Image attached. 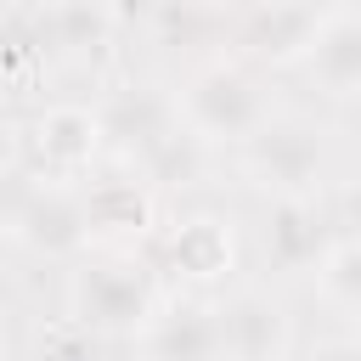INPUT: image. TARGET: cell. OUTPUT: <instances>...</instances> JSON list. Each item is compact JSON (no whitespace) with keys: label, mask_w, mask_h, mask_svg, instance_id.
I'll return each instance as SVG.
<instances>
[{"label":"cell","mask_w":361,"mask_h":361,"mask_svg":"<svg viewBox=\"0 0 361 361\" xmlns=\"http://www.w3.org/2000/svg\"><path fill=\"white\" fill-rule=\"evenodd\" d=\"M158 310V293H152V276L124 259V254H96V259H79L73 276H68V316L79 333H96V338H141V327L152 322Z\"/></svg>","instance_id":"obj_1"},{"label":"cell","mask_w":361,"mask_h":361,"mask_svg":"<svg viewBox=\"0 0 361 361\" xmlns=\"http://www.w3.org/2000/svg\"><path fill=\"white\" fill-rule=\"evenodd\" d=\"M175 113H180V130H192L203 147H214V141H248L271 118V102L248 68L209 62L186 79V90L175 96Z\"/></svg>","instance_id":"obj_2"},{"label":"cell","mask_w":361,"mask_h":361,"mask_svg":"<svg viewBox=\"0 0 361 361\" xmlns=\"http://www.w3.org/2000/svg\"><path fill=\"white\" fill-rule=\"evenodd\" d=\"M322 130L305 118H265L243 141V169L271 192V197H316L322 186Z\"/></svg>","instance_id":"obj_3"},{"label":"cell","mask_w":361,"mask_h":361,"mask_svg":"<svg viewBox=\"0 0 361 361\" xmlns=\"http://www.w3.org/2000/svg\"><path fill=\"white\" fill-rule=\"evenodd\" d=\"M28 152L39 164L45 180H73L90 169V158L102 152V124H96V107L85 102H51L34 124H28Z\"/></svg>","instance_id":"obj_4"},{"label":"cell","mask_w":361,"mask_h":361,"mask_svg":"<svg viewBox=\"0 0 361 361\" xmlns=\"http://www.w3.org/2000/svg\"><path fill=\"white\" fill-rule=\"evenodd\" d=\"M220 361H282L288 355V310L265 288H237L214 305Z\"/></svg>","instance_id":"obj_5"},{"label":"cell","mask_w":361,"mask_h":361,"mask_svg":"<svg viewBox=\"0 0 361 361\" xmlns=\"http://www.w3.org/2000/svg\"><path fill=\"white\" fill-rule=\"evenodd\" d=\"M322 6H248L231 17V34L237 45L254 56V62H271V68H293L310 56L316 34H322Z\"/></svg>","instance_id":"obj_6"},{"label":"cell","mask_w":361,"mask_h":361,"mask_svg":"<svg viewBox=\"0 0 361 361\" xmlns=\"http://www.w3.org/2000/svg\"><path fill=\"white\" fill-rule=\"evenodd\" d=\"M96 124H102V147L113 141L118 152L141 158V152H152L164 135L180 130V113H175V96H164L158 85H118V90L96 107Z\"/></svg>","instance_id":"obj_7"},{"label":"cell","mask_w":361,"mask_h":361,"mask_svg":"<svg viewBox=\"0 0 361 361\" xmlns=\"http://www.w3.org/2000/svg\"><path fill=\"white\" fill-rule=\"evenodd\" d=\"M11 231H17V243H28L34 254H51V259H68V254H79L90 243L85 237V203H79V192H68L56 180L34 186L11 209Z\"/></svg>","instance_id":"obj_8"},{"label":"cell","mask_w":361,"mask_h":361,"mask_svg":"<svg viewBox=\"0 0 361 361\" xmlns=\"http://www.w3.org/2000/svg\"><path fill=\"white\" fill-rule=\"evenodd\" d=\"M147 361H220V327L209 299H169L141 327Z\"/></svg>","instance_id":"obj_9"},{"label":"cell","mask_w":361,"mask_h":361,"mask_svg":"<svg viewBox=\"0 0 361 361\" xmlns=\"http://www.w3.org/2000/svg\"><path fill=\"white\" fill-rule=\"evenodd\" d=\"M231 259H237V237H231V220H220V214H186L164 237V265L180 282L209 288L231 271Z\"/></svg>","instance_id":"obj_10"},{"label":"cell","mask_w":361,"mask_h":361,"mask_svg":"<svg viewBox=\"0 0 361 361\" xmlns=\"http://www.w3.org/2000/svg\"><path fill=\"white\" fill-rule=\"evenodd\" d=\"M79 203H85V237L90 243L124 248V243L152 231V192H147V180H130V175L96 180V186L79 192Z\"/></svg>","instance_id":"obj_11"},{"label":"cell","mask_w":361,"mask_h":361,"mask_svg":"<svg viewBox=\"0 0 361 361\" xmlns=\"http://www.w3.org/2000/svg\"><path fill=\"white\" fill-rule=\"evenodd\" d=\"M333 248V226L322 214L316 197H276L271 220H265V259L276 271H305L322 265V254Z\"/></svg>","instance_id":"obj_12"},{"label":"cell","mask_w":361,"mask_h":361,"mask_svg":"<svg viewBox=\"0 0 361 361\" xmlns=\"http://www.w3.org/2000/svg\"><path fill=\"white\" fill-rule=\"evenodd\" d=\"M305 68L316 73L322 90H333V96H361V11H355V6H333V11L322 17V34H316Z\"/></svg>","instance_id":"obj_13"},{"label":"cell","mask_w":361,"mask_h":361,"mask_svg":"<svg viewBox=\"0 0 361 361\" xmlns=\"http://www.w3.org/2000/svg\"><path fill=\"white\" fill-rule=\"evenodd\" d=\"M203 169H209V147H203L192 130H175V135H164L152 152H141V175H147L152 186H197Z\"/></svg>","instance_id":"obj_14"},{"label":"cell","mask_w":361,"mask_h":361,"mask_svg":"<svg viewBox=\"0 0 361 361\" xmlns=\"http://www.w3.org/2000/svg\"><path fill=\"white\" fill-rule=\"evenodd\" d=\"M34 23H39V39L85 51V45H107L118 11H107V6H45V11H34Z\"/></svg>","instance_id":"obj_15"},{"label":"cell","mask_w":361,"mask_h":361,"mask_svg":"<svg viewBox=\"0 0 361 361\" xmlns=\"http://www.w3.org/2000/svg\"><path fill=\"white\" fill-rule=\"evenodd\" d=\"M316 282H322V293H327L333 305H344V310L361 316V237H338V243L322 254Z\"/></svg>","instance_id":"obj_16"},{"label":"cell","mask_w":361,"mask_h":361,"mask_svg":"<svg viewBox=\"0 0 361 361\" xmlns=\"http://www.w3.org/2000/svg\"><path fill=\"white\" fill-rule=\"evenodd\" d=\"M310 361H361V338H327L310 350Z\"/></svg>","instance_id":"obj_17"},{"label":"cell","mask_w":361,"mask_h":361,"mask_svg":"<svg viewBox=\"0 0 361 361\" xmlns=\"http://www.w3.org/2000/svg\"><path fill=\"white\" fill-rule=\"evenodd\" d=\"M344 226H355L350 237H361V175L344 186Z\"/></svg>","instance_id":"obj_18"}]
</instances>
